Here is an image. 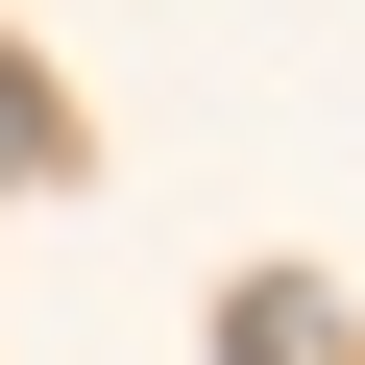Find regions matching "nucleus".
Here are the masks:
<instances>
[{"instance_id":"f257e3e1","label":"nucleus","mask_w":365,"mask_h":365,"mask_svg":"<svg viewBox=\"0 0 365 365\" xmlns=\"http://www.w3.org/2000/svg\"><path fill=\"white\" fill-rule=\"evenodd\" d=\"M220 365H341V317H317V292H292V268H268V292H244V317H220Z\"/></svg>"},{"instance_id":"f03ea898","label":"nucleus","mask_w":365,"mask_h":365,"mask_svg":"<svg viewBox=\"0 0 365 365\" xmlns=\"http://www.w3.org/2000/svg\"><path fill=\"white\" fill-rule=\"evenodd\" d=\"M0 170H49V98H25V73H0Z\"/></svg>"}]
</instances>
